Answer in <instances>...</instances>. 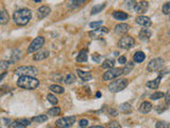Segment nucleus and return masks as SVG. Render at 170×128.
Listing matches in <instances>:
<instances>
[{
  "mask_svg": "<svg viewBox=\"0 0 170 128\" xmlns=\"http://www.w3.org/2000/svg\"><path fill=\"white\" fill-rule=\"evenodd\" d=\"M164 62H165V61L162 58L152 59L150 62L148 63L147 70L149 71V72H157V71H159L161 68H163Z\"/></svg>",
  "mask_w": 170,
  "mask_h": 128,
  "instance_id": "nucleus-7",
  "label": "nucleus"
},
{
  "mask_svg": "<svg viewBox=\"0 0 170 128\" xmlns=\"http://www.w3.org/2000/svg\"><path fill=\"white\" fill-rule=\"evenodd\" d=\"M106 33H109V29L106 27L101 26V27H99V28H97V29L90 31V36L93 38H95V40H100L101 36H102L103 34H106Z\"/></svg>",
  "mask_w": 170,
  "mask_h": 128,
  "instance_id": "nucleus-10",
  "label": "nucleus"
},
{
  "mask_svg": "<svg viewBox=\"0 0 170 128\" xmlns=\"http://www.w3.org/2000/svg\"><path fill=\"white\" fill-rule=\"evenodd\" d=\"M5 76H7V72H3L2 74L0 75V81H2V79L5 78Z\"/></svg>",
  "mask_w": 170,
  "mask_h": 128,
  "instance_id": "nucleus-49",
  "label": "nucleus"
},
{
  "mask_svg": "<svg viewBox=\"0 0 170 128\" xmlns=\"http://www.w3.org/2000/svg\"><path fill=\"white\" fill-rule=\"evenodd\" d=\"M31 125V121L28 119H19L16 121H12L11 127L13 128H26Z\"/></svg>",
  "mask_w": 170,
  "mask_h": 128,
  "instance_id": "nucleus-11",
  "label": "nucleus"
},
{
  "mask_svg": "<svg viewBox=\"0 0 170 128\" xmlns=\"http://www.w3.org/2000/svg\"><path fill=\"white\" fill-rule=\"evenodd\" d=\"M21 58V52H20L19 49H13L11 56H10V64H13V63H16L20 60Z\"/></svg>",
  "mask_w": 170,
  "mask_h": 128,
  "instance_id": "nucleus-16",
  "label": "nucleus"
},
{
  "mask_svg": "<svg viewBox=\"0 0 170 128\" xmlns=\"http://www.w3.org/2000/svg\"><path fill=\"white\" fill-rule=\"evenodd\" d=\"M163 13L165 14V15H168V14L170 13V2H166L165 5H163Z\"/></svg>",
  "mask_w": 170,
  "mask_h": 128,
  "instance_id": "nucleus-40",
  "label": "nucleus"
},
{
  "mask_svg": "<svg viewBox=\"0 0 170 128\" xmlns=\"http://www.w3.org/2000/svg\"><path fill=\"white\" fill-rule=\"evenodd\" d=\"M49 90L51 91V92H54V93H58V94H63V93L65 92V89L63 88V87H61V85H58V84H52L49 87Z\"/></svg>",
  "mask_w": 170,
  "mask_h": 128,
  "instance_id": "nucleus-27",
  "label": "nucleus"
},
{
  "mask_svg": "<svg viewBox=\"0 0 170 128\" xmlns=\"http://www.w3.org/2000/svg\"><path fill=\"white\" fill-rule=\"evenodd\" d=\"M17 85L19 88L26 89V90H35L39 85V81L35 77L20 76L17 79Z\"/></svg>",
  "mask_w": 170,
  "mask_h": 128,
  "instance_id": "nucleus-2",
  "label": "nucleus"
},
{
  "mask_svg": "<svg viewBox=\"0 0 170 128\" xmlns=\"http://www.w3.org/2000/svg\"><path fill=\"white\" fill-rule=\"evenodd\" d=\"M130 30V26L128 24H118L115 27V32L117 34H124Z\"/></svg>",
  "mask_w": 170,
  "mask_h": 128,
  "instance_id": "nucleus-17",
  "label": "nucleus"
},
{
  "mask_svg": "<svg viewBox=\"0 0 170 128\" xmlns=\"http://www.w3.org/2000/svg\"><path fill=\"white\" fill-rule=\"evenodd\" d=\"M9 66H10V62H9V61H5V60L0 61V70L5 71L7 68H9Z\"/></svg>",
  "mask_w": 170,
  "mask_h": 128,
  "instance_id": "nucleus-38",
  "label": "nucleus"
},
{
  "mask_svg": "<svg viewBox=\"0 0 170 128\" xmlns=\"http://www.w3.org/2000/svg\"><path fill=\"white\" fill-rule=\"evenodd\" d=\"M155 127L156 128H170V125L168 122L159 121V122H156V124H155Z\"/></svg>",
  "mask_w": 170,
  "mask_h": 128,
  "instance_id": "nucleus-36",
  "label": "nucleus"
},
{
  "mask_svg": "<svg viewBox=\"0 0 170 128\" xmlns=\"http://www.w3.org/2000/svg\"><path fill=\"white\" fill-rule=\"evenodd\" d=\"M108 128H121V126L118 122L113 121V122H111V123L108 124Z\"/></svg>",
  "mask_w": 170,
  "mask_h": 128,
  "instance_id": "nucleus-42",
  "label": "nucleus"
},
{
  "mask_svg": "<svg viewBox=\"0 0 170 128\" xmlns=\"http://www.w3.org/2000/svg\"><path fill=\"white\" fill-rule=\"evenodd\" d=\"M134 68V62H128V64H125V66L122 68V74L123 75H127L129 73H131V71Z\"/></svg>",
  "mask_w": 170,
  "mask_h": 128,
  "instance_id": "nucleus-32",
  "label": "nucleus"
},
{
  "mask_svg": "<svg viewBox=\"0 0 170 128\" xmlns=\"http://www.w3.org/2000/svg\"><path fill=\"white\" fill-rule=\"evenodd\" d=\"M105 5H106L105 3H100V5H95V7L92 9V11H90V14H92V15H96V14L100 13V12L102 11V10L105 8Z\"/></svg>",
  "mask_w": 170,
  "mask_h": 128,
  "instance_id": "nucleus-30",
  "label": "nucleus"
},
{
  "mask_svg": "<svg viewBox=\"0 0 170 128\" xmlns=\"http://www.w3.org/2000/svg\"><path fill=\"white\" fill-rule=\"evenodd\" d=\"M136 23L138 24V25L143 26V27H149V26H151V19L148 16H145V15H141V16H138V17L136 18Z\"/></svg>",
  "mask_w": 170,
  "mask_h": 128,
  "instance_id": "nucleus-14",
  "label": "nucleus"
},
{
  "mask_svg": "<svg viewBox=\"0 0 170 128\" xmlns=\"http://www.w3.org/2000/svg\"><path fill=\"white\" fill-rule=\"evenodd\" d=\"M76 121H77V117H74V115L61 117L60 120H58L55 122V126L58 128H69L76 123Z\"/></svg>",
  "mask_w": 170,
  "mask_h": 128,
  "instance_id": "nucleus-5",
  "label": "nucleus"
},
{
  "mask_svg": "<svg viewBox=\"0 0 170 128\" xmlns=\"http://www.w3.org/2000/svg\"><path fill=\"white\" fill-rule=\"evenodd\" d=\"M47 99H48V101H49L51 105H56V103H58V99L56 98V96L55 95H53V94H48L47 95Z\"/></svg>",
  "mask_w": 170,
  "mask_h": 128,
  "instance_id": "nucleus-35",
  "label": "nucleus"
},
{
  "mask_svg": "<svg viewBox=\"0 0 170 128\" xmlns=\"http://www.w3.org/2000/svg\"><path fill=\"white\" fill-rule=\"evenodd\" d=\"M15 74L17 76H28V77H35L38 74V70L35 66H20L16 68Z\"/></svg>",
  "mask_w": 170,
  "mask_h": 128,
  "instance_id": "nucleus-4",
  "label": "nucleus"
},
{
  "mask_svg": "<svg viewBox=\"0 0 170 128\" xmlns=\"http://www.w3.org/2000/svg\"><path fill=\"white\" fill-rule=\"evenodd\" d=\"M136 1H128L127 2V8L128 9H131V8H134Z\"/></svg>",
  "mask_w": 170,
  "mask_h": 128,
  "instance_id": "nucleus-47",
  "label": "nucleus"
},
{
  "mask_svg": "<svg viewBox=\"0 0 170 128\" xmlns=\"http://www.w3.org/2000/svg\"><path fill=\"white\" fill-rule=\"evenodd\" d=\"M10 20V15L7 10H1L0 11V24L1 25H7Z\"/></svg>",
  "mask_w": 170,
  "mask_h": 128,
  "instance_id": "nucleus-21",
  "label": "nucleus"
},
{
  "mask_svg": "<svg viewBox=\"0 0 170 128\" xmlns=\"http://www.w3.org/2000/svg\"><path fill=\"white\" fill-rule=\"evenodd\" d=\"M168 72H169V70H168V68H165V70H164V71H161V73H159V76L163 77L164 75L168 74Z\"/></svg>",
  "mask_w": 170,
  "mask_h": 128,
  "instance_id": "nucleus-48",
  "label": "nucleus"
},
{
  "mask_svg": "<svg viewBox=\"0 0 170 128\" xmlns=\"http://www.w3.org/2000/svg\"><path fill=\"white\" fill-rule=\"evenodd\" d=\"M47 120H48V115L40 114V115H37V117H34L33 119H32V121L36 122V123H42V122H46Z\"/></svg>",
  "mask_w": 170,
  "mask_h": 128,
  "instance_id": "nucleus-34",
  "label": "nucleus"
},
{
  "mask_svg": "<svg viewBox=\"0 0 170 128\" xmlns=\"http://www.w3.org/2000/svg\"><path fill=\"white\" fill-rule=\"evenodd\" d=\"M76 80H77L76 75L72 74V73H68V74L64 77V79H63V81H64L66 84H71V83H74Z\"/></svg>",
  "mask_w": 170,
  "mask_h": 128,
  "instance_id": "nucleus-26",
  "label": "nucleus"
},
{
  "mask_svg": "<svg viewBox=\"0 0 170 128\" xmlns=\"http://www.w3.org/2000/svg\"><path fill=\"white\" fill-rule=\"evenodd\" d=\"M60 113H61L60 107H53V108L48 110V115H50V117H56V115H60Z\"/></svg>",
  "mask_w": 170,
  "mask_h": 128,
  "instance_id": "nucleus-33",
  "label": "nucleus"
},
{
  "mask_svg": "<svg viewBox=\"0 0 170 128\" xmlns=\"http://www.w3.org/2000/svg\"><path fill=\"white\" fill-rule=\"evenodd\" d=\"M88 128H105V127H103V126H99V125H95V126H90V127H88Z\"/></svg>",
  "mask_w": 170,
  "mask_h": 128,
  "instance_id": "nucleus-50",
  "label": "nucleus"
},
{
  "mask_svg": "<svg viewBox=\"0 0 170 128\" xmlns=\"http://www.w3.org/2000/svg\"><path fill=\"white\" fill-rule=\"evenodd\" d=\"M77 62H86L87 61V50H81L76 58Z\"/></svg>",
  "mask_w": 170,
  "mask_h": 128,
  "instance_id": "nucleus-25",
  "label": "nucleus"
},
{
  "mask_svg": "<svg viewBox=\"0 0 170 128\" xmlns=\"http://www.w3.org/2000/svg\"><path fill=\"white\" fill-rule=\"evenodd\" d=\"M119 110L123 113H131V111H132V106L128 103H123L119 106Z\"/></svg>",
  "mask_w": 170,
  "mask_h": 128,
  "instance_id": "nucleus-28",
  "label": "nucleus"
},
{
  "mask_svg": "<svg viewBox=\"0 0 170 128\" xmlns=\"http://www.w3.org/2000/svg\"><path fill=\"white\" fill-rule=\"evenodd\" d=\"M85 2H86V1H84V0H74V1H70V2L68 3V8H69V9H77V8H79L80 5H84Z\"/></svg>",
  "mask_w": 170,
  "mask_h": 128,
  "instance_id": "nucleus-29",
  "label": "nucleus"
},
{
  "mask_svg": "<svg viewBox=\"0 0 170 128\" xmlns=\"http://www.w3.org/2000/svg\"><path fill=\"white\" fill-rule=\"evenodd\" d=\"M49 56H50V52L48 51V50H40V51L34 54L33 60L34 61H42V60H45V59H47Z\"/></svg>",
  "mask_w": 170,
  "mask_h": 128,
  "instance_id": "nucleus-15",
  "label": "nucleus"
},
{
  "mask_svg": "<svg viewBox=\"0 0 170 128\" xmlns=\"http://www.w3.org/2000/svg\"><path fill=\"white\" fill-rule=\"evenodd\" d=\"M77 74H78V76L80 77L83 81H88L93 79V75L90 74V72H84V71L77 70Z\"/></svg>",
  "mask_w": 170,
  "mask_h": 128,
  "instance_id": "nucleus-20",
  "label": "nucleus"
},
{
  "mask_svg": "<svg viewBox=\"0 0 170 128\" xmlns=\"http://www.w3.org/2000/svg\"><path fill=\"white\" fill-rule=\"evenodd\" d=\"M96 97H97V98L101 97V93H100V92H97V93H96Z\"/></svg>",
  "mask_w": 170,
  "mask_h": 128,
  "instance_id": "nucleus-51",
  "label": "nucleus"
},
{
  "mask_svg": "<svg viewBox=\"0 0 170 128\" xmlns=\"http://www.w3.org/2000/svg\"><path fill=\"white\" fill-rule=\"evenodd\" d=\"M164 97H165L166 105L169 106L170 105V91H167V92H166V94L164 95Z\"/></svg>",
  "mask_w": 170,
  "mask_h": 128,
  "instance_id": "nucleus-44",
  "label": "nucleus"
},
{
  "mask_svg": "<svg viewBox=\"0 0 170 128\" xmlns=\"http://www.w3.org/2000/svg\"><path fill=\"white\" fill-rule=\"evenodd\" d=\"M118 63H119V64H125V63H127V58H125L124 56L119 57V59H118Z\"/></svg>",
  "mask_w": 170,
  "mask_h": 128,
  "instance_id": "nucleus-46",
  "label": "nucleus"
},
{
  "mask_svg": "<svg viewBox=\"0 0 170 128\" xmlns=\"http://www.w3.org/2000/svg\"><path fill=\"white\" fill-rule=\"evenodd\" d=\"M115 65V60L114 59H106L104 62L102 63V68H113Z\"/></svg>",
  "mask_w": 170,
  "mask_h": 128,
  "instance_id": "nucleus-31",
  "label": "nucleus"
},
{
  "mask_svg": "<svg viewBox=\"0 0 170 128\" xmlns=\"http://www.w3.org/2000/svg\"><path fill=\"white\" fill-rule=\"evenodd\" d=\"M44 44H45V38H42V36H37V38H35L31 42L29 47H28V50H27L28 54H34V52L37 51L38 49H40V48L44 46Z\"/></svg>",
  "mask_w": 170,
  "mask_h": 128,
  "instance_id": "nucleus-6",
  "label": "nucleus"
},
{
  "mask_svg": "<svg viewBox=\"0 0 170 128\" xmlns=\"http://www.w3.org/2000/svg\"><path fill=\"white\" fill-rule=\"evenodd\" d=\"M50 13H51V9H50L48 5H42V7H39L37 10V17L39 18V19H42V18L47 17Z\"/></svg>",
  "mask_w": 170,
  "mask_h": 128,
  "instance_id": "nucleus-13",
  "label": "nucleus"
},
{
  "mask_svg": "<svg viewBox=\"0 0 170 128\" xmlns=\"http://www.w3.org/2000/svg\"><path fill=\"white\" fill-rule=\"evenodd\" d=\"M31 18H32V12L31 10L27 9V8L17 10L13 14L14 23L18 26H26L31 20Z\"/></svg>",
  "mask_w": 170,
  "mask_h": 128,
  "instance_id": "nucleus-1",
  "label": "nucleus"
},
{
  "mask_svg": "<svg viewBox=\"0 0 170 128\" xmlns=\"http://www.w3.org/2000/svg\"><path fill=\"white\" fill-rule=\"evenodd\" d=\"M113 17L117 20H125L129 18V15H128V13H124L122 11H115L113 12Z\"/></svg>",
  "mask_w": 170,
  "mask_h": 128,
  "instance_id": "nucleus-22",
  "label": "nucleus"
},
{
  "mask_svg": "<svg viewBox=\"0 0 170 128\" xmlns=\"http://www.w3.org/2000/svg\"><path fill=\"white\" fill-rule=\"evenodd\" d=\"M135 40L131 35H125L121 38L118 42V46L122 49H130L134 46Z\"/></svg>",
  "mask_w": 170,
  "mask_h": 128,
  "instance_id": "nucleus-9",
  "label": "nucleus"
},
{
  "mask_svg": "<svg viewBox=\"0 0 170 128\" xmlns=\"http://www.w3.org/2000/svg\"><path fill=\"white\" fill-rule=\"evenodd\" d=\"M166 109H167V107H166V106H163V105H159L155 107V110H156L157 113H163L164 111H166Z\"/></svg>",
  "mask_w": 170,
  "mask_h": 128,
  "instance_id": "nucleus-43",
  "label": "nucleus"
},
{
  "mask_svg": "<svg viewBox=\"0 0 170 128\" xmlns=\"http://www.w3.org/2000/svg\"><path fill=\"white\" fill-rule=\"evenodd\" d=\"M93 61L99 63L101 61V56H100V54H93Z\"/></svg>",
  "mask_w": 170,
  "mask_h": 128,
  "instance_id": "nucleus-45",
  "label": "nucleus"
},
{
  "mask_svg": "<svg viewBox=\"0 0 170 128\" xmlns=\"http://www.w3.org/2000/svg\"><path fill=\"white\" fill-rule=\"evenodd\" d=\"M152 35V31L150 29H147V28H143V30H140L138 34V38H140V41H149V38Z\"/></svg>",
  "mask_w": 170,
  "mask_h": 128,
  "instance_id": "nucleus-18",
  "label": "nucleus"
},
{
  "mask_svg": "<svg viewBox=\"0 0 170 128\" xmlns=\"http://www.w3.org/2000/svg\"><path fill=\"white\" fill-rule=\"evenodd\" d=\"M121 75H122V68L113 67V68H110L109 71H106V72L103 74V80L110 81V80H112V79L118 78V77L121 76Z\"/></svg>",
  "mask_w": 170,
  "mask_h": 128,
  "instance_id": "nucleus-8",
  "label": "nucleus"
},
{
  "mask_svg": "<svg viewBox=\"0 0 170 128\" xmlns=\"http://www.w3.org/2000/svg\"><path fill=\"white\" fill-rule=\"evenodd\" d=\"M162 77L159 76L157 78H155L154 80H150L147 82V87L150 89H157L159 87V83H161Z\"/></svg>",
  "mask_w": 170,
  "mask_h": 128,
  "instance_id": "nucleus-23",
  "label": "nucleus"
},
{
  "mask_svg": "<svg viewBox=\"0 0 170 128\" xmlns=\"http://www.w3.org/2000/svg\"><path fill=\"white\" fill-rule=\"evenodd\" d=\"M153 106L152 103H150V101H143V103H141L140 107H139V111H140L141 113H149L151 110H152Z\"/></svg>",
  "mask_w": 170,
  "mask_h": 128,
  "instance_id": "nucleus-19",
  "label": "nucleus"
},
{
  "mask_svg": "<svg viewBox=\"0 0 170 128\" xmlns=\"http://www.w3.org/2000/svg\"><path fill=\"white\" fill-rule=\"evenodd\" d=\"M79 127L80 128H87L88 127V121L85 119H82L80 120V122H79Z\"/></svg>",
  "mask_w": 170,
  "mask_h": 128,
  "instance_id": "nucleus-41",
  "label": "nucleus"
},
{
  "mask_svg": "<svg viewBox=\"0 0 170 128\" xmlns=\"http://www.w3.org/2000/svg\"><path fill=\"white\" fill-rule=\"evenodd\" d=\"M148 8H149V3L147 1H139V2H136L133 9L136 11V13H145L147 12Z\"/></svg>",
  "mask_w": 170,
  "mask_h": 128,
  "instance_id": "nucleus-12",
  "label": "nucleus"
},
{
  "mask_svg": "<svg viewBox=\"0 0 170 128\" xmlns=\"http://www.w3.org/2000/svg\"><path fill=\"white\" fill-rule=\"evenodd\" d=\"M128 84H129V81H128L127 79L119 78V79H117V80H115L110 83V85H109V90L113 93H118V92H120V91L124 90V89L128 87Z\"/></svg>",
  "mask_w": 170,
  "mask_h": 128,
  "instance_id": "nucleus-3",
  "label": "nucleus"
},
{
  "mask_svg": "<svg viewBox=\"0 0 170 128\" xmlns=\"http://www.w3.org/2000/svg\"><path fill=\"white\" fill-rule=\"evenodd\" d=\"M145 59H146V54H145V52H143V51H136L134 54V56H133V60L136 63L143 62Z\"/></svg>",
  "mask_w": 170,
  "mask_h": 128,
  "instance_id": "nucleus-24",
  "label": "nucleus"
},
{
  "mask_svg": "<svg viewBox=\"0 0 170 128\" xmlns=\"http://www.w3.org/2000/svg\"><path fill=\"white\" fill-rule=\"evenodd\" d=\"M164 95H165V94H164L163 92H155V93H153L150 97H151V99H153V100H157V99L163 98Z\"/></svg>",
  "mask_w": 170,
  "mask_h": 128,
  "instance_id": "nucleus-37",
  "label": "nucleus"
},
{
  "mask_svg": "<svg viewBox=\"0 0 170 128\" xmlns=\"http://www.w3.org/2000/svg\"><path fill=\"white\" fill-rule=\"evenodd\" d=\"M103 24V21H101V20H98V21H93V23L90 24V27L93 28V29H97V28L101 27Z\"/></svg>",
  "mask_w": 170,
  "mask_h": 128,
  "instance_id": "nucleus-39",
  "label": "nucleus"
}]
</instances>
